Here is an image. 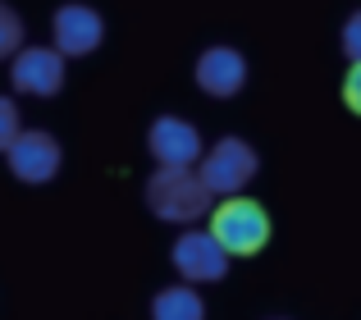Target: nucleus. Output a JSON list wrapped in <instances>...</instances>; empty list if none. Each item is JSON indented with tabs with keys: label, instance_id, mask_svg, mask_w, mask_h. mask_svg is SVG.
I'll use <instances>...</instances> for the list:
<instances>
[{
	"label": "nucleus",
	"instance_id": "1a4fd4ad",
	"mask_svg": "<svg viewBox=\"0 0 361 320\" xmlns=\"http://www.w3.org/2000/svg\"><path fill=\"white\" fill-rule=\"evenodd\" d=\"M247 82V60L233 46H211V51H202V60H197V87L206 92V97H238Z\"/></svg>",
	"mask_w": 361,
	"mask_h": 320
},
{
	"label": "nucleus",
	"instance_id": "f257e3e1",
	"mask_svg": "<svg viewBox=\"0 0 361 320\" xmlns=\"http://www.w3.org/2000/svg\"><path fill=\"white\" fill-rule=\"evenodd\" d=\"M211 187L192 165H160L147 178V206L151 215H160L165 224H192L211 206Z\"/></svg>",
	"mask_w": 361,
	"mask_h": 320
},
{
	"label": "nucleus",
	"instance_id": "4468645a",
	"mask_svg": "<svg viewBox=\"0 0 361 320\" xmlns=\"http://www.w3.org/2000/svg\"><path fill=\"white\" fill-rule=\"evenodd\" d=\"M343 106L353 110V115H361V64H353L343 78Z\"/></svg>",
	"mask_w": 361,
	"mask_h": 320
},
{
	"label": "nucleus",
	"instance_id": "6e6552de",
	"mask_svg": "<svg viewBox=\"0 0 361 320\" xmlns=\"http://www.w3.org/2000/svg\"><path fill=\"white\" fill-rule=\"evenodd\" d=\"M147 147L160 165H197L202 160V133L178 115H160L147 133Z\"/></svg>",
	"mask_w": 361,
	"mask_h": 320
},
{
	"label": "nucleus",
	"instance_id": "f03ea898",
	"mask_svg": "<svg viewBox=\"0 0 361 320\" xmlns=\"http://www.w3.org/2000/svg\"><path fill=\"white\" fill-rule=\"evenodd\" d=\"M211 233L220 238V247L229 252V257H252V252H261L265 242H270V215L256 202H247V197H229V202L215 211Z\"/></svg>",
	"mask_w": 361,
	"mask_h": 320
},
{
	"label": "nucleus",
	"instance_id": "39448f33",
	"mask_svg": "<svg viewBox=\"0 0 361 320\" xmlns=\"http://www.w3.org/2000/svg\"><path fill=\"white\" fill-rule=\"evenodd\" d=\"M9 169H14V178H23V183H51L55 174H60V142H55L51 133H42V128H27V133H18L14 142H9Z\"/></svg>",
	"mask_w": 361,
	"mask_h": 320
},
{
	"label": "nucleus",
	"instance_id": "9d476101",
	"mask_svg": "<svg viewBox=\"0 0 361 320\" xmlns=\"http://www.w3.org/2000/svg\"><path fill=\"white\" fill-rule=\"evenodd\" d=\"M151 320H206V302L188 284L160 288L156 302H151Z\"/></svg>",
	"mask_w": 361,
	"mask_h": 320
},
{
	"label": "nucleus",
	"instance_id": "0eeeda50",
	"mask_svg": "<svg viewBox=\"0 0 361 320\" xmlns=\"http://www.w3.org/2000/svg\"><path fill=\"white\" fill-rule=\"evenodd\" d=\"M51 32H55V51L60 55H92L101 46V37H106V23H101V14L92 5H60Z\"/></svg>",
	"mask_w": 361,
	"mask_h": 320
},
{
	"label": "nucleus",
	"instance_id": "ddd939ff",
	"mask_svg": "<svg viewBox=\"0 0 361 320\" xmlns=\"http://www.w3.org/2000/svg\"><path fill=\"white\" fill-rule=\"evenodd\" d=\"M343 55H348L353 64H361V9L343 23Z\"/></svg>",
	"mask_w": 361,
	"mask_h": 320
},
{
	"label": "nucleus",
	"instance_id": "7ed1b4c3",
	"mask_svg": "<svg viewBox=\"0 0 361 320\" xmlns=\"http://www.w3.org/2000/svg\"><path fill=\"white\" fill-rule=\"evenodd\" d=\"M256 169H261V160H256V152L243 137H220V142L211 147V156H202V169H197V174L206 178V187H211L215 197H238L256 178Z\"/></svg>",
	"mask_w": 361,
	"mask_h": 320
},
{
	"label": "nucleus",
	"instance_id": "f8f14e48",
	"mask_svg": "<svg viewBox=\"0 0 361 320\" xmlns=\"http://www.w3.org/2000/svg\"><path fill=\"white\" fill-rule=\"evenodd\" d=\"M23 133L18 128V110H14V101L9 97H0V152H9V142Z\"/></svg>",
	"mask_w": 361,
	"mask_h": 320
},
{
	"label": "nucleus",
	"instance_id": "9b49d317",
	"mask_svg": "<svg viewBox=\"0 0 361 320\" xmlns=\"http://www.w3.org/2000/svg\"><path fill=\"white\" fill-rule=\"evenodd\" d=\"M18 51H23V18L0 0V60H9Z\"/></svg>",
	"mask_w": 361,
	"mask_h": 320
},
{
	"label": "nucleus",
	"instance_id": "423d86ee",
	"mask_svg": "<svg viewBox=\"0 0 361 320\" xmlns=\"http://www.w3.org/2000/svg\"><path fill=\"white\" fill-rule=\"evenodd\" d=\"M9 73H14V87L27 97H55L64 87V55L51 46H23Z\"/></svg>",
	"mask_w": 361,
	"mask_h": 320
},
{
	"label": "nucleus",
	"instance_id": "20e7f679",
	"mask_svg": "<svg viewBox=\"0 0 361 320\" xmlns=\"http://www.w3.org/2000/svg\"><path fill=\"white\" fill-rule=\"evenodd\" d=\"M174 270L188 284H211L229 275V252L220 247L211 229H183L174 238Z\"/></svg>",
	"mask_w": 361,
	"mask_h": 320
}]
</instances>
